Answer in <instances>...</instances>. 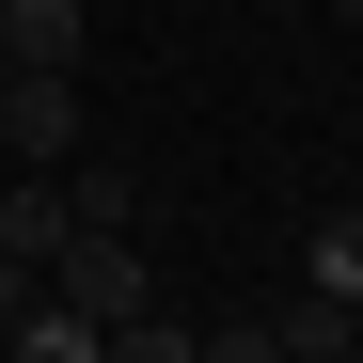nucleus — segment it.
I'll list each match as a JSON object with an SVG mask.
<instances>
[{
	"label": "nucleus",
	"instance_id": "f257e3e1",
	"mask_svg": "<svg viewBox=\"0 0 363 363\" xmlns=\"http://www.w3.org/2000/svg\"><path fill=\"white\" fill-rule=\"evenodd\" d=\"M48 300H64V316H95V332H111V316H143V300H158V269L127 253V221H79L64 253H48Z\"/></svg>",
	"mask_w": 363,
	"mask_h": 363
},
{
	"label": "nucleus",
	"instance_id": "f03ea898",
	"mask_svg": "<svg viewBox=\"0 0 363 363\" xmlns=\"http://www.w3.org/2000/svg\"><path fill=\"white\" fill-rule=\"evenodd\" d=\"M0 158L64 174V158H79V79H48V64H16V79H0Z\"/></svg>",
	"mask_w": 363,
	"mask_h": 363
},
{
	"label": "nucleus",
	"instance_id": "7ed1b4c3",
	"mask_svg": "<svg viewBox=\"0 0 363 363\" xmlns=\"http://www.w3.org/2000/svg\"><path fill=\"white\" fill-rule=\"evenodd\" d=\"M79 48H95V16H79V0H0V64H48V79H79Z\"/></svg>",
	"mask_w": 363,
	"mask_h": 363
},
{
	"label": "nucleus",
	"instance_id": "20e7f679",
	"mask_svg": "<svg viewBox=\"0 0 363 363\" xmlns=\"http://www.w3.org/2000/svg\"><path fill=\"white\" fill-rule=\"evenodd\" d=\"M64 237H79V206H64V174H0V253H16V269H48Z\"/></svg>",
	"mask_w": 363,
	"mask_h": 363
},
{
	"label": "nucleus",
	"instance_id": "39448f33",
	"mask_svg": "<svg viewBox=\"0 0 363 363\" xmlns=\"http://www.w3.org/2000/svg\"><path fill=\"white\" fill-rule=\"evenodd\" d=\"M0 363H95V316H64V300H48V269H32V300H16V332H0Z\"/></svg>",
	"mask_w": 363,
	"mask_h": 363
},
{
	"label": "nucleus",
	"instance_id": "423d86ee",
	"mask_svg": "<svg viewBox=\"0 0 363 363\" xmlns=\"http://www.w3.org/2000/svg\"><path fill=\"white\" fill-rule=\"evenodd\" d=\"M269 347H284V363H347V347H363V316H347V300H316V284H300L284 316H269Z\"/></svg>",
	"mask_w": 363,
	"mask_h": 363
},
{
	"label": "nucleus",
	"instance_id": "0eeeda50",
	"mask_svg": "<svg viewBox=\"0 0 363 363\" xmlns=\"http://www.w3.org/2000/svg\"><path fill=\"white\" fill-rule=\"evenodd\" d=\"M300 284H316V300H347V316H363V206H347V221H316V253H300Z\"/></svg>",
	"mask_w": 363,
	"mask_h": 363
},
{
	"label": "nucleus",
	"instance_id": "6e6552de",
	"mask_svg": "<svg viewBox=\"0 0 363 363\" xmlns=\"http://www.w3.org/2000/svg\"><path fill=\"white\" fill-rule=\"evenodd\" d=\"M190 363H284V347H269V316H237V332H190Z\"/></svg>",
	"mask_w": 363,
	"mask_h": 363
},
{
	"label": "nucleus",
	"instance_id": "1a4fd4ad",
	"mask_svg": "<svg viewBox=\"0 0 363 363\" xmlns=\"http://www.w3.org/2000/svg\"><path fill=\"white\" fill-rule=\"evenodd\" d=\"M16 300H32V269H16V253H0V332H16Z\"/></svg>",
	"mask_w": 363,
	"mask_h": 363
},
{
	"label": "nucleus",
	"instance_id": "9d476101",
	"mask_svg": "<svg viewBox=\"0 0 363 363\" xmlns=\"http://www.w3.org/2000/svg\"><path fill=\"white\" fill-rule=\"evenodd\" d=\"M332 16H363V0H332Z\"/></svg>",
	"mask_w": 363,
	"mask_h": 363
},
{
	"label": "nucleus",
	"instance_id": "9b49d317",
	"mask_svg": "<svg viewBox=\"0 0 363 363\" xmlns=\"http://www.w3.org/2000/svg\"><path fill=\"white\" fill-rule=\"evenodd\" d=\"M0 79H16V64H0Z\"/></svg>",
	"mask_w": 363,
	"mask_h": 363
},
{
	"label": "nucleus",
	"instance_id": "f8f14e48",
	"mask_svg": "<svg viewBox=\"0 0 363 363\" xmlns=\"http://www.w3.org/2000/svg\"><path fill=\"white\" fill-rule=\"evenodd\" d=\"M347 363H363V347H347Z\"/></svg>",
	"mask_w": 363,
	"mask_h": 363
}]
</instances>
